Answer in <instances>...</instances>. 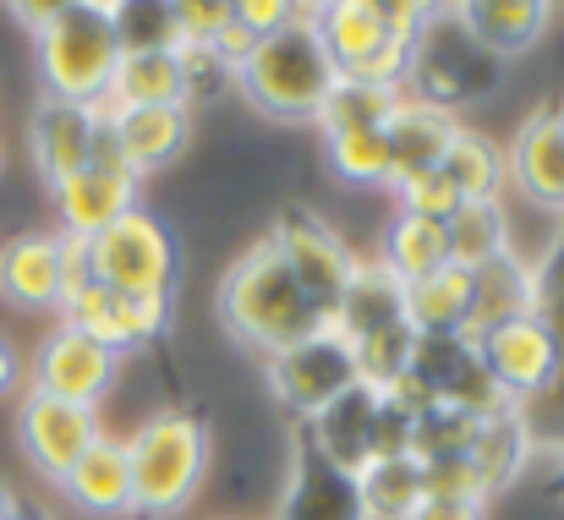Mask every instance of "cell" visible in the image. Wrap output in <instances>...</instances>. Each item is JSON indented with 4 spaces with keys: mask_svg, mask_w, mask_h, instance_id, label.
I'll list each match as a JSON object with an SVG mask.
<instances>
[{
    "mask_svg": "<svg viewBox=\"0 0 564 520\" xmlns=\"http://www.w3.org/2000/svg\"><path fill=\"white\" fill-rule=\"evenodd\" d=\"M214 313L219 324L230 329V340L263 350V356H280V350L313 340L324 324V313L307 302V291L296 285L291 263L280 258V247L263 236L252 241L219 280V296H214Z\"/></svg>",
    "mask_w": 564,
    "mask_h": 520,
    "instance_id": "obj_1",
    "label": "cell"
},
{
    "mask_svg": "<svg viewBox=\"0 0 564 520\" xmlns=\"http://www.w3.org/2000/svg\"><path fill=\"white\" fill-rule=\"evenodd\" d=\"M335 83H340V66L324 50L313 17H296L280 33L258 39L252 55L236 66V88L252 99V110L274 121H318Z\"/></svg>",
    "mask_w": 564,
    "mask_h": 520,
    "instance_id": "obj_2",
    "label": "cell"
},
{
    "mask_svg": "<svg viewBox=\"0 0 564 520\" xmlns=\"http://www.w3.org/2000/svg\"><path fill=\"white\" fill-rule=\"evenodd\" d=\"M127 461H132V505L143 520H171L182 516L203 477H208V427L192 411H154L138 422V433L127 438Z\"/></svg>",
    "mask_w": 564,
    "mask_h": 520,
    "instance_id": "obj_3",
    "label": "cell"
},
{
    "mask_svg": "<svg viewBox=\"0 0 564 520\" xmlns=\"http://www.w3.org/2000/svg\"><path fill=\"white\" fill-rule=\"evenodd\" d=\"M33 50H39V77L50 99L105 105L110 77L121 66V39H116L110 11L77 0L72 11H61L50 28L33 33Z\"/></svg>",
    "mask_w": 564,
    "mask_h": 520,
    "instance_id": "obj_4",
    "label": "cell"
},
{
    "mask_svg": "<svg viewBox=\"0 0 564 520\" xmlns=\"http://www.w3.org/2000/svg\"><path fill=\"white\" fill-rule=\"evenodd\" d=\"M88 274L94 285L121 291V296H176L182 252H176L171 225L149 208L121 214L116 225L88 236Z\"/></svg>",
    "mask_w": 564,
    "mask_h": 520,
    "instance_id": "obj_5",
    "label": "cell"
},
{
    "mask_svg": "<svg viewBox=\"0 0 564 520\" xmlns=\"http://www.w3.org/2000/svg\"><path fill=\"white\" fill-rule=\"evenodd\" d=\"M494 83H499V55H488L449 11L427 17L411 33V77H405L411 99H427L438 110H460V105L494 94Z\"/></svg>",
    "mask_w": 564,
    "mask_h": 520,
    "instance_id": "obj_6",
    "label": "cell"
},
{
    "mask_svg": "<svg viewBox=\"0 0 564 520\" xmlns=\"http://www.w3.org/2000/svg\"><path fill=\"white\" fill-rule=\"evenodd\" d=\"M269 241L280 247V258L291 263L296 285L307 291V302H313V307L324 313V324H329V318L340 313V296H346L351 274H357L351 247H346L313 208H285V214L274 219Z\"/></svg>",
    "mask_w": 564,
    "mask_h": 520,
    "instance_id": "obj_7",
    "label": "cell"
},
{
    "mask_svg": "<svg viewBox=\"0 0 564 520\" xmlns=\"http://www.w3.org/2000/svg\"><path fill=\"white\" fill-rule=\"evenodd\" d=\"M99 438L105 433H99L94 405H72V400H55V394H39V389H28L22 405H17V444H22L28 466L39 477H50L55 488Z\"/></svg>",
    "mask_w": 564,
    "mask_h": 520,
    "instance_id": "obj_8",
    "label": "cell"
},
{
    "mask_svg": "<svg viewBox=\"0 0 564 520\" xmlns=\"http://www.w3.org/2000/svg\"><path fill=\"white\" fill-rule=\"evenodd\" d=\"M351 383H362V378H357V361H351V350L335 329H318L313 340L269 356V389L296 422H313Z\"/></svg>",
    "mask_w": 564,
    "mask_h": 520,
    "instance_id": "obj_9",
    "label": "cell"
},
{
    "mask_svg": "<svg viewBox=\"0 0 564 520\" xmlns=\"http://www.w3.org/2000/svg\"><path fill=\"white\" fill-rule=\"evenodd\" d=\"M477 356H482L488 378L499 383V394H505L510 405L543 394L564 372V346L543 313H527V318H516V324H499L494 335L477 340Z\"/></svg>",
    "mask_w": 564,
    "mask_h": 520,
    "instance_id": "obj_10",
    "label": "cell"
},
{
    "mask_svg": "<svg viewBox=\"0 0 564 520\" xmlns=\"http://www.w3.org/2000/svg\"><path fill=\"white\" fill-rule=\"evenodd\" d=\"M171 302L176 296H121V291H105V285H83L61 307V324L83 329L88 340H99L116 356H132L171 329Z\"/></svg>",
    "mask_w": 564,
    "mask_h": 520,
    "instance_id": "obj_11",
    "label": "cell"
},
{
    "mask_svg": "<svg viewBox=\"0 0 564 520\" xmlns=\"http://www.w3.org/2000/svg\"><path fill=\"white\" fill-rule=\"evenodd\" d=\"M405 372L433 394V405H460L471 416H494L499 405H510L499 394V383L488 378L477 346L460 340V335H416V350H411Z\"/></svg>",
    "mask_w": 564,
    "mask_h": 520,
    "instance_id": "obj_12",
    "label": "cell"
},
{
    "mask_svg": "<svg viewBox=\"0 0 564 520\" xmlns=\"http://www.w3.org/2000/svg\"><path fill=\"white\" fill-rule=\"evenodd\" d=\"M116 372H121V356L105 350L99 340H88L72 324H55L33 350V389L55 394V400H72V405H94L99 411V400L110 394Z\"/></svg>",
    "mask_w": 564,
    "mask_h": 520,
    "instance_id": "obj_13",
    "label": "cell"
},
{
    "mask_svg": "<svg viewBox=\"0 0 564 520\" xmlns=\"http://www.w3.org/2000/svg\"><path fill=\"white\" fill-rule=\"evenodd\" d=\"M505 160H510V186L532 208L564 219V105H538L516 127Z\"/></svg>",
    "mask_w": 564,
    "mask_h": 520,
    "instance_id": "obj_14",
    "label": "cell"
},
{
    "mask_svg": "<svg viewBox=\"0 0 564 520\" xmlns=\"http://www.w3.org/2000/svg\"><path fill=\"white\" fill-rule=\"evenodd\" d=\"M274 520H368L357 477L340 472V466H329V461L307 444L302 427H296V438H291V477H285V494H280Z\"/></svg>",
    "mask_w": 564,
    "mask_h": 520,
    "instance_id": "obj_15",
    "label": "cell"
},
{
    "mask_svg": "<svg viewBox=\"0 0 564 520\" xmlns=\"http://www.w3.org/2000/svg\"><path fill=\"white\" fill-rule=\"evenodd\" d=\"M99 110L105 105H72V99H39L33 121H28V149L33 165L50 186H61L66 175L88 171L94 160V132H99Z\"/></svg>",
    "mask_w": 564,
    "mask_h": 520,
    "instance_id": "obj_16",
    "label": "cell"
},
{
    "mask_svg": "<svg viewBox=\"0 0 564 520\" xmlns=\"http://www.w3.org/2000/svg\"><path fill=\"white\" fill-rule=\"evenodd\" d=\"M527 313H543V285H538V263H527L521 252L494 258L488 269L471 274V313L460 324V340H482L499 324H516Z\"/></svg>",
    "mask_w": 564,
    "mask_h": 520,
    "instance_id": "obj_17",
    "label": "cell"
},
{
    "mask_svg": "<svg viewBox=\"0 0 564 520\" xmlns=\"http://www.w3.org/2000/svg\"><path fill=\"white\" fill-rule=\"evenodd\" d=\"M378 405H383V394H378L373 383H351L340 400H329L313 422H296V427L307 433V444H313L329 466H340V472L357 477V472L373 461Z\"/></svg>",
    "mask_w": 564,
    "mask_h": 520,
    "instance_id": "obj_18",
    "label": "cell"
},
{
    "mask_svg": "<svg viewBox=\"0 0 564 520\" xmlns=\"http://www.w3.org/2000/svg\"><path fill=\"white\" fill-rule=\"evenodd\" d=\"M460 132V116L455 110H438L427 99H400L394 116L383 121V143H389V192L411 175L433 171L444 154H449V138Z\"/></svg>",
    "mask_w": 564,
    "mask_h": 520,
    "instance_id": "obj_19",
    "label": "cell"
},
{
    "mask_svg": "<svg viewBox=\"0 0 564 520\" xmlns=\"http://www.w3.org/2000/svg\"><path fill=\"white\" fill-rule=\"evenodd\" d=\"M0 296L28 313H61V230H28L0 247Z\"/></svg>",
    "mask_w": 564,
    "mask_h": 520,
    "instance_id": "obj_20",
    "label": "cell"
},
{
    "mask_svg": "<svg viewBox=\"0 0 564 520\" xmlns=\"http://www.w3.org/2000/svg\"><path fill=\"white\" fill-rule=\"evenodd\" d=\"M449 17L499 61L527 55L549 22H554V0H449Z\"/></svg>",
    "mask_w": 564,
    "mask_h": 520,
    "instance_id": "obj_21",
    "label": "cell"
},
{
    "mask_svg": "<svg viewBox=\"0 0 564 520\" xmlns=\"http://www.w3.org/2000/svg\"><path fill=\"white\" fill-rule=\"evenodd\" d=\"M116 121V143L121 160L132 165V175L165 171L187 154L192 143V105H143V110H110Z\"/></svg>",
    "mask_w": 564,
    "mask_h": 520,
    "instance_id": "obj_22",
    "label": "cell"
},
{
    "mask_svg": "<svg viewBox=\"0 0 564 520\" xmlns=\"http://www.w3.org/2000/svg\"><path fill=\"white\" fill-rule=\"evenodd\" d=\"M55 192V214H61V230L66 236H99L105 225H116L121 214H132L138 208V175L127 171H99V165H88V171L66 175L61 186H50Z\"/></svg>",
    "mask_w": 564,
    "mask_h": 520,
    "instance_id": "obj_23",
    "label": "cell"
},
{
    "mask_svg": "<svg viewBox=\"0 0 564 520\" xmlns=\"http://www.w3.org/2000/svg\"><path fill=\"white\" fill-rule=\"evenodd\" d=\"M61 494H66L83 516H99V520L138 516V505H132V461H127V444H121V438H99V444L61 477Z\"/></svg>",
    "mask_w": 564,
    "mask_h": 520,
    "instance_id": "obj_24",
    "label": "cell"
},
{
    "mask_svg": "<svg viewBox=\"0 0 564 520\" xmlns=\"http://www.w3.org/2000/svg\"><path fill=\"white\" fill-rule=\"evenodd\" d=\"M532 449H538V438H532V422H527L521 405H499L494 416H482V433H477V444H471L466 461H471L477 488H482L488 505H494V499L527 472Z\"/></svg>",
    "mask_w": 564,
    "mask_h": 520,
    "instance_id": "obj_25",
    "label": "cell"
},
{
    "mask_svg": "<svg viewBox=\"0 0 564 520\" xmlns=\"http://www.w3.org/2000/svg\"><path fill=\"white\" fill-rule=\"evenodd\" d=\"M394 324H405V280L389 274L378 258H368V263L357 258V274H351V285H346L340 313L329 318V329L351 346V340L378 335V329H394Z\"/></svg>",
    "mask_w": 564,
    "mask_h": 520,
    "instance_id": "obj_26",
    "label": "cell"
},
{
    "mask_svg": "<svg viewBox=\"0 0 564 520\" xmlns=\"http://www.w3.org/2000/svg\"><path fill=\"white\" fill-rule=\"evenodd\" d=\"M444 236H449V263L477 274L494 258L516 252V241H510V203L505 197H466L444 219Z\"/></svg>",
    "mask_w": 564,
    "mask_h": 520,
    "instance_id": "obj_27",
    "label": "cell"
},
{
    "mask_svg": "<svg viewBox=\"0 0 564 520\" xmlns=\"http://www.w3.org/2000/svg\"><path fill=\"white\" fill-rule=\"evenodd\" d=\"M143 105H187L176 50L121 55V66L110 77V94H105V110H143Z\"/></svg>",
    "mask_w": 564,
    "mask_h": 520,
    "instance_id": "obj_28",
    "label": "cell"
},
{
    "mask_svg": "<svg viewBox=\"0 0 564 520\" xmlns=\"http://www.w3.org/2000/svg\"><path fill=\"white\" fill-rule=\"evenodd\" d=\"M466 313H471V269L460 263H444L427 280L405 285V324L416 335H460Z\"/></svg>",
    "mask_w": 564,
    "mask_h": 520,
    "instance_id": "obj_29",
    "label": "cell"
},
{
    "mask_svg": "<svg viewBox=\"0 0 564 520\" xmlns=\"http://www.w3.org/2000/svg\"><path fill=\"white\" fill-rule=\"evenodd\" d=\"M313 28H318V39H324V50L335 55L340 72H351L383 39H394L373 0H329L324 11H313Z\"/></svg>",
    "mask_w": 564,
    "mask_h": 520,
    "instance_id": "obj_30",
    "label": "cell"
},
{
    "mask_svg": "<svg viewBox=\"0 0 564 520\" xmlns=\"http://www.w3.org/2000/svg\"><path fill=\"white\" fill-rule=\"evenodd\" d=\"M389 274H400L405 285L411 280H427L433 269L449 263V236L438 219H422V214H394L389 230H383V258H378Z\"/></svg>",
    "mask_w": 564,
    "mask_h": 520,
    "instance_id": "obj_31",
    "label": "cell"
},
{
    "mask_svg": "<svg viewBox=\"0 0 564 520\" xmlns=\"http://www.w3.org/2000/svg\"><path fill=\"white\" fill-rule=\"evenodd\" d=\"M438 171L455 181L460 197H505V186H510V160H505V149H499L488 132L466 127V121H460V132L449 138V154L438 160Z\"/></svg>",
    "mask_w": 564,
    "mask_h": 520,
    "instance_id": "obj_32",
    "label": "cell"
},
{
    "mask_svg": "<svg viewBox=\"0 0 564 520\" xmlns=\"http://www.w3.org/2000/svg\"><path fill=\"white\" fill-rule=\"evenodd\" d=\"M357 488H362V510L368 520H411L427 499V477H422V461L411 455H394V461H368L357 472Z\"/></svg>",
    "mask_w": 564,
    "mask_h": 520,
    "instance_id": "obj_33",
    "label": "cell"
},
{
    "mask_svg": "<svg viewBox=\"0 0 564 520\" xmlns=\"http://www.w3.org/2000/svg\"><path fill=\"white\" fill-rule=\"evenodd\" d=\"M405 94H389V88H373V83H357V77H340L318 110V127L324 138H340V132H383V121L394 116Z\"/></svg>",
    "mask_w": 564,
    "mask_h": 520,
    "instance_id": "obj_34",
    "label": "cell"
},
{
    "mask_svg": "<svg viewBox=\"0 0 564 520\" xmlns=\"http://www.w3.org/2000/svg\"><path fill=\"white\" fill-rule=\"evenodd\" d=\"M482 433V416L460 411V405H427L411 422V461L433 466V461H466L471 444Z\"/></svg>",
    "mask_w": 564,
    "mask_h": 520,
    "instance_id": "obj_35",
    "label": "cell"
},
{
    "mask_svg": "<svg viewBox=\"0 0 564 520\" xmlns=\"http://www.w3.org/2000/svg\"><path fill=\"white\" fill-rule=\"evenodd\" d=\"M121 55H149V50H182L176 28V0H116L110 6Z\"/></svg>",
    "mask_w": 564,
    "mask_h": 520,
    "instance_id": "obj_36",
    "label": "cell"
},
{
    "mask_svg": "<svg viewBox=\"0 0 564 520\" xmlns=\"http://www.w3.org/2000/svg\"><path fill=\"white\" fill-rule=\"evenodd\" d=\"M351 361H357V378L373 383L378 394L411 367V350H416V329L411 324H394V329H378V335H362L351 340Z\"/></svg>",
    "mask_w": 564,
    "mask_h": 520,
    "instance_id": "obj_37",
    "label": "cell"
},
{
    "mask_svg": "<svg viewBox=\"0 0 564 520\" xmlns=\"http://www.w3.org/2000/svg\"><path fill=\"white\" fill-rule=\"evenodd\" d=\"M329 171L351 186H389V143L383 132H340L329 138Z\"/></svg>",
    "mask_w": 564,
    "mask_h": 520,
    "instance_id": "obj_38",
    "label": "cell"
},
{
    "mask_svg": "<svg viewBox=\"0 0 564 520\" xmlns=\"http://www.w3.org/2000/svg\"><path fill=\"white\" fill-rule=\"evenodd\" d=\"M394 197H400V208H405V214H422V219H438V225L466 203V197L455 192V181L438 171V165H433V171H422V175H411V181H400V186H394Z\"/></svg>",
    "mask_w": 564,
    "mask_h": 520,
    "instance_id": "obj_39",
    "label": "cell"
},
{
    "mask_svg": "<svg viewBox=\"0 0 564 520\" xmlns=\"http://www.w3.org/2000/svg\"><path fill=\"white\" fill-rule=\"evenodd\" d=\"M340 77H357V83H373V88H389V94H405V77H411V39H383L373 55H362L351 72Z\"/></svg>",
    "mask_w": 564,
    "mask_h": 520,
    "instance_id": "obj_40",
    "label": "cell"
},
{
    "mask_svg": "<svg viewBox=\"0 0 564 520\" xmlns=\"http://www.w3.org/2000/svg\"><path fill=\"white\" fill-rule=\"evenodd\" d=\"M176 28H182V44L214 50L230 28V0H176Z\"/></svg>",
    "mask_w": 564,
    "mask_h": 520,
    "instance_id": "obj_41",
    "label": "cell"
},
{
    "mask_svg": "<svg viewBox=\"0 0 564 520\" xmlns=\"http://www.w3.org/2000/svg\"><path fill=\"white\" fill-rule=\"evenodd\" d=\"M182 88H187V105H197L203 94H219L225 83H236V72L214 55V50H197V44H182Z\"/></svg>",
    "mask_w": 564,
    "mask_h": 520,
    "instance_id": "obj_42",
    "label": "cell"
},
{
    "mask_svg": "<svg viewBox=\"0 0 564 520\" xmlns=\"http://www.w3.org/2000/svg\"><path fill=\"white\" fill-rule=\"evenodd\" d=\"M296 17H302L296 0H230V22L247 28L252 39H269V33H280L285 22H296Z\"/></svg>",
    "mask_w": 564,
    "mask_h": 520,
    "instance_id": "obj_43",
    "label": "cell"
},
{
    "mask_svg": "<svg viewBox=\"0 0 564 520\" xmlns=\"http://www.w3.org/2000/svg\"><path fill=\"white\" fill-rule=\"evenodd\" d=\"M411 422L416 416H405L389 394H383V405H378V422H373V461H394V455H411Z\"/></svg>",
    "mask_w": 564,
    "mask_h": 520,
    "instance_id": "obj_44",
    "label": "cell"
},
{
    "mask_svg": "<svg viewBox=\"0 0 564 520\" xmlns=\"http://www.w3.org/2000/svg\"><path fill=\"white\" fill-rule=\"evenodd\" d=\"M422 477H427V494H438V499H482L471 461H433V466H422Z\"/></svg>",
    "mask_w": 564,
    "mask_h": 520,
    "instance_id": "obj_45",
    "label": "cell"
},
{
    "mask_svg": "<svg viewBox=\"0 0 564 520\" xmlns=\"http://www.w3.org/2000/svg\"><path fill=\"white\" fill-rule=\"evenodd\" d=\"M411 520H488V499H438V494H427Z\"/></svg>",
    "mask_w": 564,
    "mask_h": 520,
    "instance_id": "obj_46",
    "label": "cell"
},
{
    "mask_svg": "<svg viewBox=\"0 0 564 520\" xmlns=\"http://www.w3.org/2000/svg\"><path fill=\"white\" fill-rule=\"evenodd\" d=\"M77 0H6V11L28 28V33H39V28H50L61 11H72Z\"/></svg>",
    "mask_w": 564,
    "mask_h": 520,
    "instance_id": "obj_47",
    "label": "cell"
},
{
    "mask_svg": "<svg viewBox=\"0 0 564 520\" xmlns=\"http://www.w3.org/2000/svg\"><path fill=\"white\" fill-rule=\"evenodd\" d=\"M17 378H22V356H17V346L0 335V394H11Z\"/></svg>",
    "mask_w": 564,
    "mask_h": 520,
    "instance_id": "obj_48",
    "label": "cell"
},
{
    "mask_svg": "<svg viewBox=\"0 0 564 520\" xmlns=\"http://www.w3.org/2000/svg\"><path fill=\"white\" fill-rule=\"evenodd\" d=\"M11 516H22V505H17V494L0 483V520H11Z\"/></svg>",
    "mask_w": 564,
    "mask_h": 520,
    "instance_id": "obj_49",
    "label": "cell"
},
{
    "mask_svg": "<svg viewBox=\"0 0 564 520\" xmlns=\"http://www.w3.org/2000/svg\"><path fill=\"white\" fill-rule=\"evenodd\" d=\"M549 494H554V499H560V505H564V461H560V466H554V477H549Z\"/></svg>",
    "mask_w": 564,
    "mask_h": 520,
    "instance_id": "obj_50",
    "label": "cell"
},
{
    "mask_svg": "<svg viewBox=\"0 0 564 520\" xmlns=\"http://www.w3.org/2000/svg\"><path fill=\"white\" fill-rule=\"evenodd\" d=\"M324 6H329V0H296V11H302V17H313V11H324Z\"/></svg>",
    "mask_w": 564,
    "mask_h": 520,
    "instance_id": "obj_51",
    "label": "cell"
},
{
    "mask_svg": "<svg viewBox=\"0 0 564 520\" xmlns=\"http://www.w3.org/2000/svg\"><path fill=\"white\" fill-rule=\"evenodd\" d=\"M83 6H99V11H110V6H116V0H83Z\"/></svg>",
    "mask_w": 564,
    "mask_h": 520,
    "instance_id": "obj_52",
    "label": "cell"
}]
</instances>
